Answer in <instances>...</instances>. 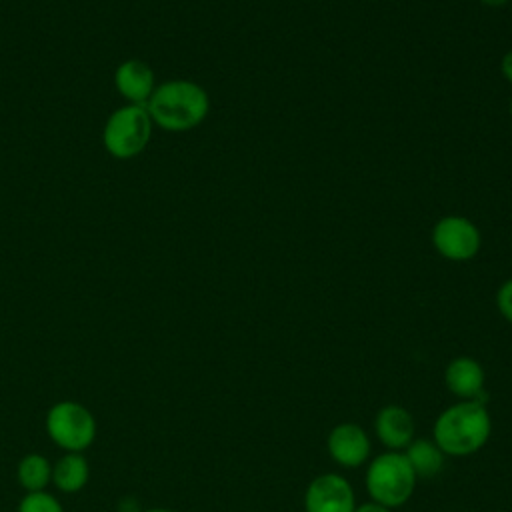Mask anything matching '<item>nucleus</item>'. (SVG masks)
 Masks as SVG:
<instances>
[{"mask_svg": "<svg viewBox=\"0 0 512 512\" xmlns=\"http://www.w3.org/2000/svg\"><path fill=\"white\" fill-rule=\"evenodd\" d=\"M146 110L154 126L166 132H186L206 120L210 96L198 82L184 78L166 80L156 84Z\"/></svg>", "mask_w": 512, "mask_h": 512, "instance_id": "1", "label": "nucleus"}, {"mask_svg": "<svg viewBox=\"0 0 512 512\" xmlns=\"http://www.w3.org/2000/svg\"><path fill=\"white\" fill-rule=\"evenodd\" d=\"M492 420L484 402L460 400L448 406L432 426V440L446 456H470L490 438Z\"/></svg>", "mask_w": 512, "mask_h": 512, "instance_id": "2", "label": "nucleus"}, {"mask_svg": "<svg viewBox=\"0 0 512 512\" xmlns=\"http://www.w3.org/2000/svg\"><path fill=\"white\" fill-rule=\"evenodd\" d=\"M154 122L142 104H124L104 122V150L118 160H130L142 154L152 138Z\"/></svg>", "mask_w": 512, "mask_h": 512, "instance_id": "3", "label": "nucleus"}, {"mask_svg": "<svg viewBox=\"0 0 512 512\" xmlns=\"http://www.w3.org/2000/svg\"><path fill=\"white\" fill-rule=\"evenodd\" d=\"M416 474L404 452H382L366 468L368 496L388 508H398L410 500L416 488Z\"/></svg>", "mask_w": 512, "mask_h": 512, "instance_id": "4", "label": "nucleus"}, {"mask_svg": "<svg viewBox=\"0 0 512 512\" xmlns=\"http://www.w3.org/2000/svg\"><path fill=\"white\" fill-rule=\"evenodd\" d=\"M46 432L64 452H84L96 438V418L80 402L62 400L46 412Z\"/></svg>", "mask_w": 512, "mask_h": 512, "instance_id": "5", "label": "nucleus"}, {"mask_svg": "<svg viewBox=\"0 0 512 512\" xmlns=\"http://www.w3.org/2000/svg\"><path fill=\"white\" fill-rule=\"evenodd\" d=\"M432 244L440 256L454 262L470 260L478 254L482 238L476 224L464 216H444L432 228Z\"/></svg>", "mask_w": 512, "mask_h": 512, "instance_id": "6", "label": "nucleus"}, {"mask_svg": "<svg viewBox=\"0 0 512 512\" xmlns=\"http://www.w3.org/2000/svg\"><path fill=\"white\" fill-rule=\"evenodd\" d=\"M354 508V490L350 482L336 472L320 474L306 486L304 512H354Z\"/></svg>", "mask_w": 512, "mask_h": 512, "instance_id": "7", "label": "nucleus"}, {"mask_svg": "<svg viewBox=\"0 0 512 512\" xmlns=\"http://www.w3.org/2000/svg\"><path fill=\"white\" fill-rule=\"evenodd\" d=\"M330 458L342 468H358L370 456V438L366 430L354 422L336 424L326 438Z\"/></svg>", "mask_w": 512, "mask_h": 512, "instance_id": "8", "label": "nucleus"}, {"mask_svg": "<svg viewBox=\"0 0 512 512\" xmlns=\"http://www.w3.org/2000/svg\"><path fill=\"white\" fill-rule=\"evenodd\" d=\"M114 86L126 104L146 106L148 98L156 88L154 70L140 58L122 60L114 70Z\"/></svg>", "mask_w": 512, "mask_h": 512, "instance_id": "9", "label": "nucleus"}, {"mask_svg": "<svg viewBox=\"0 0 512 512\" xmlns=\"http://www.w3.org/2000/svg\"><path fill=\"white\" fill-rule=\"evenodd\" d=\"M484 382L486 374L482 364L470 356L452 358L444 370L446 388L462 400H478L486 404Z\"/></svg>", "mask_w": 512, "mask_h": 512, "instance_id": "10", "label": "nucleus"}, {"mask_svg": "<svg viewBox=\"0 0 512 512\" xmlns=\"http://www.w3.org/2000/svg\"><path fill=\"white\" fill-rule=\"evenodd\" d=\"M414 430L416 426L412 414L398 404L380 408L374 418V432L378 440L394 452L404 450L414 440Z\"/></svg>", "mask_w": 512, "mask_h": 512, "instance_id": "11", "label": "nucleus"}, {"mask_svg": "<svg viewBox=\"0 0 512 512\" xmlns=\"http://www.w3.org/2000/svg\"><path fill=\"white\" fill-rule=\"evenodd\" d=\"M90 478V466L82 452H64L52 464V484L66 494L78 492Z\"/></svg>", "mask_w": 512, "mask_h": 512, "instance_id": "12", "label": "nucleus"}, {"mask_svg": "<svg viewBox=\"0 0 512 512\" xmlns=\"http://www.w3.org/2000/svg\"><path fill=\"white\" fill-rule=\"evenodd\" d=\"M404 456L412 466L416 478H434L444 468V452L434 440H412L404 448Z\"/></svg>", "mask_w": 512, "mask_h": 512, "instance_id": "13", "label": "nucleus"}, {"mask_svg": "<svg viewBox=\"0 0 512 512\" xmlns=\"http://www.w3.org/2000/svg\"><path fill=\"white\" fill-rule=\"evenodd\" d=\"M16 476L26 492L46 490V486L52 482V464L46 456L32 452L18 462Z\"/></svg>", "mask_w": 512, "mask_h": 512, "instance_id": "14", "label": "nucleus"}, {"mask_svg": "<svg viewBox=\"0 0 512 512\" xmlns=\"http://www.w3.org/2000/svg\"><path fill=\"white\" fill-rule=\"evenodd\" d=\"M18 512H64L60 500L46 490L26 492L18 504Z\"/></svg>", "mask_w": 512, "mask_h": 512, "instance_id": "15", "label": "nucleus"}, {"mask_svg": "<svg viewBox=\"0 0 512 512\" xmlns=\"http://www.w3.org/2000/svg\"><path fill=\"white\" fill-rule=\"evenodd\" d=\"M496 306H498V312L502 314V318L512 324V278L506 280L498 288V292H496Z\"/></svg>", "mask_w": 512, "mask_h": 512, "instance_id": "16", "label": "nucleus"}, {"mask_svg": "<svg viewBox=\"0 0 512 512\" xmlns=\"http://www.w3.org/2000/svg\"><path fill=\"white\" fill-rule=\"evenodd\" d=\"M354 512H392V508L382 506V504H378V502L370 500V502H364V504L356 506V508H354Z\"/></svg>", "mask_w": 512, "mask_h": 512, "instance_id": "17", "label": "nucleus"}, {"mask_svg": "<svg viewBox=\"0 0 512 512\" xmlns=\"http://www.w3.org/2000/svg\"><path fill=\"white\" fill-rule=\"evenodd\" d=\"M500 70H502V76L512 84V50L502 56V60H500Z\"/></svg>", "mask_w": 512, "mask_h": 512, "instance_id": "18", "label": "nucleus"}, {"mask_svg": "<svg viewBox=\"0 0 512 512\" xmlns=\"http://www.w3.org/2000/svg\"><path fill=\"white\" fill-rule=\"evenodd\" d=\"M482 4H486V6H490V8H500V6H504L506 2H510V0H480Z\"/></svg>", "mask_w": 512, "mask_h": 512, "instance_id": "19", "label": "nucleus"}, {"mask_svg": "<svg viewBox=\"0 0 512 512\" xmlns=\"http://www.w3.org/2000/svg\"><path fill=\"white\" fill-rule=\"evenodd\" d=\"M144 512H174V510H168V508H148Z\"/></svg>", "mask_w": 512, "mask_h": 512, "instance_id": "20", "label": "nucleus"}, {"mask_svg": "<svg viewBox=\"0 0 512 512\" xmlns=\"http://www.w3.org/2000/svg\"><path fill=\"white\" fill-rule=\"evenodd\" d=\"M510 116H512V100H510Z\"/></svg>", "mask_w": 512, "mask_h": 512, "instance_id": "21", "label": "nucleus"}, {"mask_svg": "<svg viewBox=\"0 0 512 512\" xmlns=\"http://www.w3.org/2000/svg\"><path fill=\"white\" fill-rule=\"evenodd\" d=\"M510 2H512V0H510Z\"/></svg>", "mask_w": 512, "mask_h": 512, "instance_id": "22", "label": "nucleus"}]
</instances>
